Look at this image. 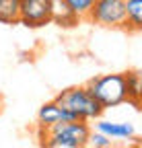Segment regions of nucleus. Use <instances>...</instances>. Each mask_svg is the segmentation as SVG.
<instances>
[{"mask_svg": "<svg viewBox=\"0 0 142 148\" xmlns=\"http://www.w3.org/2000/svg\"><path fill=\"white\" fill-rule=\"evenodd\" d=\"M91 127L86 121H58L41 132V146L47 148H82L88 144Z\"/></svg>", "mask_w": 142, "mask_h": 148, "instance_id": "1", "label": "nucleus"}, {"mask_svg": "<svg viewBox=\"0 0 142 148\" xmlns=\"http://www.w3.org/2000/svg\"><path fill=\"white\" fill-rule=\"evenodd\" d=\"M60 107L72 111V113L82 119V121H93V119H99L103 115L105 107L88 92L86 84L84 86H70L62 92H58L56 99H54Z\"/></svg>", "mask_w": 142, "mask_h": 148, "instance_id": "2", "label": "nucleus"}, {"mask_svg": "<svg viewBox=\"0 0 142 148\" xmlns=\"http://www.w3.org/2000/svg\"><path fill=\"white\" fill-rule=\"evenodd\" d=\"M86 88L105 109L117 107L128 101L123 74H101V76H95L86 82Z\"/></svg>", "mask_w": 142, "mask_h": 148, "instance_id": "3", "label": "nucleus"}, {"mask_svg": "<svg viewBox=\"0 0 142 148\" xmlns=\"http://www.w3.org/2000/svg\"><path fill=\"white\" fill-rule=\"evenodd\" d=\"M86 21L105 29H123L126 27V0H95Z\"/></svg>", "mask_w": 142, "mask_h": 148, "instance_id": "4", "label": "nucleus"}, {"mask_svg": "<svg viewBox=\"0 0 142 148\" xmlns=\"http://www.w3.org/2000/svg\"><path fill=\"white\" fill-rule=\"evenodd\" d=\"M51 23V0H21L19 25L39 29Z\"/></svg>", "mask_w": 142, "mask_h": 148, "instance_id": "5", "label": "nucleus"}, {"mask_svg": "<svg viewBox=\"0 0 142 148\" xmlns=\"http://www.w3.org/2000/svg\"><path fill=\"white\" fill-rule=\"evenodd\" d=\"M51 23L62 29H72L80 23V18L66 4V0H51Z\"/></svg>", "mask_w": 142, "mask_h": 148, "instance_id": "6", "label": "nucleus"}, {"mask_svg": "<svg viewBox=\"0 0 142 148\" xmlns=\"http://www.w3.org/2000/svg\"><path fill=\"white\" fill-rule=\"evenodd\" d=\"M126 78V95L130 105H134L136 109H142V70H128L123 72Z\"/></svg>", "mask_w": 142, "mask_h": 148, "instance_id": "7", "label": "nucleus"}, {"mask_svg": "<svg viewBox=\"0 0 142 148\" xmlns=\"http://www.w3.org/2000/svg\"><path fill=\"white\" fill-rule=\"evenodd\" d=\"M95 130L109 138H117V140H130L134 136V125L128 123V121H103L99 119L95 123Z\"/></svg>", "mask_w": 142, "mask_h": 148, "instance_id": "8", "label": "nucleus"}, {"mask_svg": "<svg viewBox=\"0 0 142 148\" xmlns=\"http://www.w3.org/2000/svg\"><path fill=\"white\" fill-rule=\"evenodd\" d=\"M62 121V109L56 101H49V103H43L39 113H37V125L41 132H45L47 127H51L54 123Z\"/></svg>", "mask_w": 142, "mask_h": 148, "instance_id": "9", "label": "nucleus"}, {"mask_svg": "<svg viewBox=\"0 0 142 148\" xmlns=\"http://www.w3.org/2000/svg\"><path fill=\"white\" fill-rule=\"evenodd\" d=\"M126 31H142V0H126Z\"/></svg>", "mask_w": 142, "mask_h": 148, "instance_id": "10", "label": "nucleus"}, {"mask_svg": "<svg viewBox=\"0 0 142 148\" xmlns=\"http://www.w3.org/2000/svg\"><path fill=\"white\" fill-rule=\"evenodd\" d=\"M21 21V0H0V23L19 25Z\"/></svg>", "mask_w": 142, "mask_h": 148, "instance_id": "11", "label": "nucleus"}, {"mask_svg": "<svg viewBox=\"0 0 142 148\" xmlns=\"http://www.w3.org/2000/svg\"><path fill=\"white\" fill-rule=\"evenodd\" d=\"M66 4L72 8V12L80 18V21H86V16L91 12L95 0H66Z\"/></svg>", "mask_w": 142, "mask_h": 148, "instance_id": "12", "label": "nucleus"}, {"mask_svg": "<svg viewBox=\"0 0 142 148\" xmlns=\"http://www.w3.org/2000/svg\"><path fill=\"white\" fill-rule=\"evenodd\" d=\"M88 144H91V146H97V148H109V146H111V138L95 130V134L91 132V136H88Z\"/></svg>", "mask_w": 142, "mask_h": 148, "instance_id": "13", "label": "nucleus"}]
</instances>
